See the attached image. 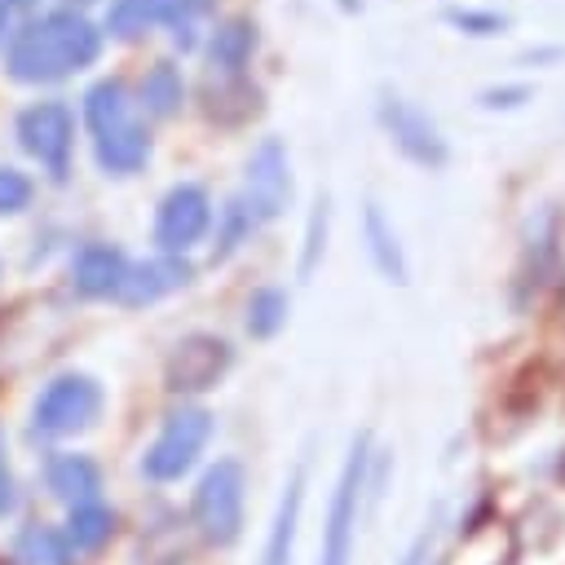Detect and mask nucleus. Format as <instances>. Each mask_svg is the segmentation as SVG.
Segmentation results:
<instances>
[{"mask_svg": "<svg viewBox=\"0 0 565 565\" xmlns=\"http://www.w3.org/2000/svg\"><path fill=\"white\" fill-rule=\"evenodd\" d=\"M102 53V31L75 13V9H53L35 22H26L4 53V71L18 84H53L66 79L84 66H93Z\"/></svg>", "mask_w": 565, "mask_h": 565, "instance_id": "f257e3e1", "label": "nucleus"}, {"mask_svg": "<svg viewBox=\"0 0 565 565\" xmlns=\"http://www.w3.org/2000/svg\"><path fill=\"white\" fill-rule=\"evenodd\" d=\"M84 119H88V132H93L97 163L106 172L128 177V172L146 168V159H150V132L132 115V102H128V84L124 79H97L84 93Z\"/></svg>", "mask_w": 565, "mask_h": 565, "instance_id": "f03ea898", "label": "nucleus"}, {"mask_svg": "<svg viewBox=\"0 0 565 565\" xmlns=\"http://www.w3.org/2000/svg\"><path fill=\"white\" fill-rule=\"evenodd\" d=\"M371 433H358L349 441V455L335 472V490L327 503L322 521V543H318V565H349L353 543H358V521H362V499L371 486Z\"/></svg>", "mask_w": 565, "mask_h": 565, "instance_id": "7ed1b4c3", "label": "nucleus"}, {"mask_svg": "<svg viewBox=\"0 0 565 565\" xmlns=\"http://www.w3.org/2000/svg\"><path fill=\"white\" fill-rule=\"evenodd\" d=\"M243 503H247V472H243V463L238 459H216L199 477V486L190 494V521H194L199 539L212 543V547L238 543V534H243Z\"/></svg>", "mask_w": 565, "mask_h": 565, "instance_id": "20e7f679", "label": "nucleus"}, {"mask_svg": "<svg viewBox=\"0 0 565 565\" xmlns=\"http://www.w3.org/2000/svg\"><path fill=\"white\" fill-rule=\"evenodd\" d=\"M212 411L207 406H177L168 419H163V428L154 433V441L146 446V455H141V472L150 477V481H181L194 463H199V455L207 450V441H212Z\"/></svg>", "mask_w": 565, "mask_h": 565, "instance_id": "39448f33", "label": "nucleus"}, {"mask_svg": "<svg viewBox=\"0 0 565 565\" xmlns=\"http://www.w3.org/2000/svg\"><path fill=\"white\" fill-rule=\"evenodd\" d=\"M102 384L84 371H66L57 380L44 384V393L35 397L31 406V428L40 437H71V433H84L97 424L102 415Z\"/></svg>", "mask_w": 565, "mask_h": 565, "instance_id": "423d86ee", "label": "nucleus"}, {"mask_svg": "<svg viewBox=\"0 0 565 565\" xmlns=\"http://www.w3.org/2000/svg\"><path fill=\"white\" fill-rule=\"evenodd\" d=\"M375 119H380L384 137L393 141V150H397L402 159H411L415 168L437 172V168L450 163V146H446L441 128H437V124L428 119V110H419L411 97L384 88L380 102H375Z\"/></svg>", "mask_w": 565, "mask_h": 565, "instance_id": "0eeeda50", "label": "nucleus"}, {"mask_svg": "<svg viewBox=\"0 0 565 565\" xmlns=\"http://www.w3.org/2000/svg\"><path fill=\"white\" fill-rule=\"evenodd\" d=\"M18 141L31 159H40L57 181L71 168V146H75V115L66 102H35L18 115Z\"/></svg>", "mask_w": 565, "mask_h": 565, "instance_id": "6e6552de", "label": "nucleus"}, {"mask_svg": "<svg viewBox=\"0 0 565 565\" xmlns=\"http://www.w3.org/2000/svg\"><path fill=\"white\" fill-rule=\"evenodd\" d=\"M212 230V199L203 185L194 181H181L172 185L159 207H154V243L172 256H181L185 247H194L203 234Z\"/></svg>", "mask_w": 565, "mask_h": 565, "instance_id": "1a4fd4ad", "label": "nucleus"}, {"mask_svg": "<svg viewBox=\"0 0 565 565\" xmlns=\"http://www.w3.org/2000/svg\"><path fill=\"white\" fill-rule=\"evenodd\" d=\"M238 199L265 221L282 216L287 199H291V168H287V146L278 137H265L252 154H247V168H243V190Z\"/></svg>", "mask_w": 565, "mask_h": 565, "instance_id": "9d476101", "label": "nucleus"}, {"mask_svg": "<svg viewBox=\"0 0 565 565\" xmlns=\"http://www.w3.org/2000/svg\"><path fill=\"white\" fill-rule=\"evenodd\" d=\"M230 362H234V349L221 335L194 331V335L177 340V349L168 353V366H163L168 393H203L230 371Z\"/></svg>", "mask_w": 565, "mask_h": 565, "instance_id": "9b49d317", "label": "nucleus"}, {"mask_svg": "<svg viewBox=\"0 0 565 565\" xmlns=\"http://www.w3.org/2000/svg\"><path fill=\"white\" fill-rule=\"evenodd\" d=\"M190 278H194V269H190L185 256L159 252V256H150V260H141V265H128V278H124V287H119V300H124L128 309H141V305H154V300L181 291Z\"/></svg>", "mask_w": 565, "mask_h": 565, "instance_id": "f8f14e48", "label": "nucleus"}, {"mask_svg": "<svg viewBox=\"0 0 565 565\" xmlns=\"http://www.w3.org/2000/svg\"><path fill=\"white\" fill-rule=\"evenodd\" d=\"M194 9H199V0H115L110 13H106V31L119 35V40H132L146 26L168 22V26H177V40H181Z\"/></svg>", "mask_w": 565, "mask_h": 565, "instance_id": "ddd939ff", "label": "nucleus"}, {"mask_svg": "<svg viewBox=\"0 0 565 565\" xmlns=\"http://www.w3.org/2000/svg\"><path fill=\"white\" fill-rule=\"evenodd\" d=\"M128 278V256L110 243H88L75 260H71V287L84 296V300H106V296H119Z\"/></svg>", "mask_w": 565, "mask_h": 565, "instance_id": "4468645a", "label": "nucleus"}, {"mask_svg": "<svg viewBox=\"0 0 565 565\" xmlns=\"http://www.w3.org/2000/svg\"><path fill=\"white\" fill-rule=\"evenodd\" d=\"M362 238H366V256H371L375 274H380L384 282H393V287H406V282H411L406 247H402V238H397L388 212H384L375 199L362 207Z\"/></svg>", "mask_w": 565, "mask_h": 565, "instance_id": "2eb2a0df", "label": "nucleus"}, {"mask_svg": "<svg viewBox=\"0 0 565 565\" xmlns=\"http://www.w3.org/2000/svg\"><path fill=\"white\" fill-rule=\"evenodd\" d=\"M300 508H305V463L291 468V477L282 481V494H278V508H274V521H269V534L260 547V565H291Z\"/></svg>", "mask_w": 565, "mask_h": 565, "instance_id": "dca6fc26", "label": "nucleus"}, {"mask_svg": "<svg viewBox=\"0 0 565 565\" xmlns=\"http://www.w3.org/2000/svg\"><path fill=\"white\" fill-rule=\"evenodd\" d=\"M44 481H49V494L62 499L66 508L102 499V468L79 450H57L44 468Z\"/></svg>", "mask_w": 565, "mask_h": 565, "instance_id": "f3484780", "label": "nucleus"}, {"mask_svg": "<svg viewBox=\"0 0 565 565\" xmlns=\"http://www.w3.org/2000/svg\"><path fill=\"white\" fill-rule=\"evenodd\" d=\"M110 534H115V512H110L102 499H93V503H75V508H71V516H66V530H62V539H66L71 556L106 547V543H110Z\"/></svg>", "mask_w": 565, "mask_h": 565, "instance_id": "a211bd4d", "label": "nucleus"}, {"mask_svg": "<svg viewBox=\"0 0 565 565\" xmlns=\"http://www.w3.org/2000/svg\"><path fill=\"white\" fill-rule=\"evenodd\" d=\"M556 243H561V212L547 203L539 216H530V230H525V265H521V282H543L547 265L556 260Z\"/></svg>", "mask_w": 565, "mask_h": 565, "instance_id": "6ab92c4d", "label": "nucleus"}, {"mask_svg": "<svg viewBox=\"0 0 565 565\" xmlns=\"http://www.w3.org/2000/svg\"><path fill=\"white\" fill-rule=\"evenodd\" d=\"M207 53H212V66H216V71L243 75V66H247L252 53H256V22H252V18H230V22H221V26L212 31Z\"/></svg>", "mask_w": 565, "mask_h": 565, "instance_id": "aec40b11", "label": "nucleus"}, {"mask_svg": "<svg viewBox=\"0 0 565 565\" xmlns=\"http://www.w3.org/2000/svg\"><path fill=\"white\" fill-rule=\"evenodd\" d=\"M181 102H185L181 71H177L172 62H154V66L146 71V79H141V106H146V115L168 119V115L181 110Z\"/></svg>", "mask_w": 565, "mask_h": 565, "instance_id": "412c9836", "label": "nucleus"}, {"mask_svg": "<svg viewBox=\"0 0 565 565\" xmlns=\"http://www.w3.org/2000/svg\"><path fill=\"white\" fill-rule=\"evenodd\" d=\"M291 313V296L282 287H256L247 296V335L252 340H274L287 327Z\"/></svg>", "mask_w": 565, "mask_h": 565, "instance_id": "4be33fe9", "label": "nucleus"}, {"mask_svg": "<svg viewBox=\"0 0 565 565\" xmlns=\"http://www.w3.org/2000/svg\"><path fill=\"white\" fill-rule=\"evenodd\" d=\"M203 97H207V115L221 119V124H238V119L260 110V93L238 75H225V84H216V88L207 84Z\"/></svg>", "mask_w": 565, "mask_h": 565, "instance_id": "5701e85b", "label": "nucleus"}, {"mask_svg": "<svg viewBox=\"0 0 565 565\" xmlns=\"http://www.w3.org/2000/svg\"><path fill=\"white\" fill-rule=\"evenodd\" d=\"M260 230V216L234 194L225 207H221V221H216V243H212V260H230L243 243H252V234Z\"/></svg>", "mask_w": 565, "mask_h": 565, "instance_id": "b1692460", "label": "nucleus"}, {"mask_svg": "<svg viewBox=\"0 0 565 565\" xmlns=\"http://www.w3.org/2000/svg\"><path fill=\"white\" fill-rule=\"evenodd\" d=\"M13 556L22 565H71V547L53 525H26L13 543Z\"/></svg>", "mask_w": 565, "mask_h": 565, "instance_id": "393cba45", "label": "nucleus"}, {"mask_svg": "<svg viewBox=\"0 0 565 565\" xmlns=\"http://www.w3.org/2000/svg\"><path fill=\"white\" fill-rule=\"evenodd\" d=\"M446 22H450L455 31H463V35H477V40L508 31V18H503V13H494V9H472V4H463V9L450 4V9H446Z\"/></svg>", "mask_w": 565, "mask_h": 565, "instance_id": "a878e982", "label": "nucleus"}, {"mask_svg": "<svg viewBox=\"0 0 565 565\" xmlns=\"http://www.w3.org/2000/svg\"><path fill=\"white\" fill-rule=\"evenodd\" d=\"M31 194H35L31 177H22L18 168H0V216L22 212V207L31 203Z\"/></svg>", "mask_w": 565, "mask_h": 565, "instance_id": "bb28decb", "label": "nucleus"}, {"mask_svg": "<svg viewBox=\"0 0 565 565\" xmlns=\"http://www.w3.org/2000/svg\"><path fill=\"white\" fill-rule=\"evenodd\" d=\"M322 238H327V199H318V203H313V216H309V234H305V260H300V274H309V269L318 265Z\"/></svg>", "mask_w": 565, "mask_h": 565, "instance_id": "cd10ccee", "label": "nucleus"}, {"mask_svg": "<svg viewBox=\"0 0 565 565\" xmlns=\"http://www.w3.org/2000/svg\"><path fill=\"white\" fill-rule=\"evenodd\" d=\"M18 508V477H13V463H9V437L0 428V521Z\"/></svg>", "mask_w": 565, "mask_h": 565, "instance_id": "c85d7f7f", "label": "nucleus"}, {"mask_svg": "<svg viewBox=\"0 0 565 565\" xmlns=\"http://www.w3.org/2000/svg\"><path fill=\"white\" fill-rule=\"evenodd\" d=\"M521 102H530V84H499V88H486L481 93V106L486 110H516Z\"/></svg>", "mask_w": 565, "mask_h": 565, "instance_id": "c756f323", "label": "nucleus"}, {"mask_svg": "<svg viewBox=\"0 0 565 565\" xmlns=\"http://www.w3.org/2000/svg\"><path fill=\"white\" fill-rule=\"evenodd\" d=\"M433 539H437V525H424V530L411 539V547L402 552L397 565H428V556H433Z\"/></svg>", "mask_w": 565, "mask_h": 565, "instance_id": "7c9ffc66", "label": "nucleus"}, {"mask_svg": "<svg viewBox=\"0 0 565 565\" xmlns=\"http://www.w3.org/2000/svg\"><path fill=\"white\" fill-rule=\"evenodd\" d=\"M4 9H22V4H35V0H0Z\"/></svg>", "mask_w": 565, "mask_h": 565, "instance_id": "2f4dec72", "label": "nucleus"}, {"mask_svg": "<svg viewBox=\"0 0 565 565\" xmlns=\"http://www.w3.org/2000/svg\"><path fill=\"white\" fill-rule=\"evenodd\" d=\"M4 22H9V9L0 4V35H4Z\"/></svg>", "mask_w": 565, "mask_h": 565, "instance_id": "473e14b6", "label": "nucleus"}]
</instances>
